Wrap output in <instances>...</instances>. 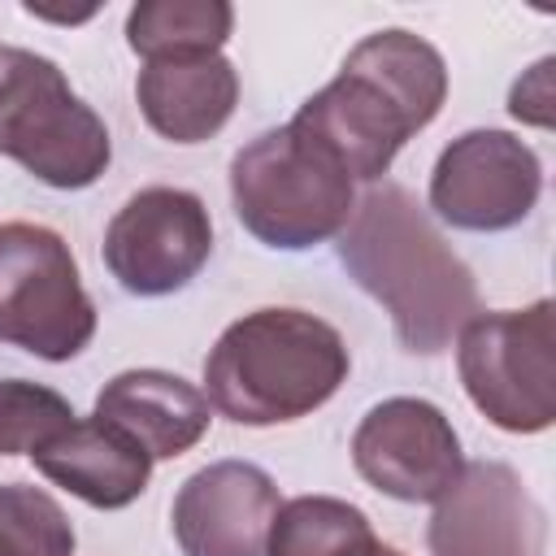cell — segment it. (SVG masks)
Here are the masks:
<instances>
[{"label":"cell","instance_id":"6da1fadb","mask_svg":"<svg viewBox=\"0 0 556 556\" xmlns=\"http://www.w3.org/2000/svg\"><path fill=\"white\" fill-rule=\"evenodd\" d=\"M339 265L369 291L413 356H434L478 313L469 265L439 235L417 195L400 182H374L339 230Z\"/></svg>","mask_w":556,"mask_h":556},{"label":"cell","instance_id":"7a4b0ae2","mask_svg":"<svg viewBox=\"0 0 556 556\" xmlns=\"http://www.w3.org/2000/svg\"><path fill=\"white\" fill-rule=\"evenodd\" d=\"M447 100V65L434 43L413 30L365 35L343 70L313 91L291 117L356 182H378L395 152L426 130Z\"/></svg>","mask_w":556,"mask_h":556},{"label":"cell","instance_id":"3957f363","mask_svg":"<svg viewBox=\"0 0 556 556\" xmlns=\"http://www.w3.org/2000/svg\"><path fill=\"white\" fill-rule=\"evenodd\" d=\"M343 334L304 308H256L204 356V395L235 426H278L321 408L348 378Z\"/></svg>","mask_w":556,"mask_h":556},{"label":"cell","instance_id":"277c9868","mask_svg":"<svg viewBox=\"0 0 556 556\" xmlns=\"http://www.w3.org/2000/svg\"><path fill=\"white\" fill-rule=\"evenodd\" d=\"M230 200L243 230L265 248L304 252L348 226L356 182L313 135L287 122L235 152Z\"/></svg>","mask_w":556,"mask_h":556},{"label":"cell","instance_id":"5b68a950","mask_svg":"<svg viewBox=\"0 0 556 556\" xmlns=\"http://www.w3.org/2000/svg\"><path fill=\"white\" fill-rule=\"evenodd\" d=\"M0 156L56 191L91 187L109 161L104 117L70 87L56 61L30 48H0Z\"/></svg>","mask_w":556,"mask_h":556},{"label":"cell","instance_id":"8992f818","mask_svg":"<svg viewBox=\"0 0 556 556\" xmlns=\"http://www.w3.org/2000/svg\"><path fill=\"white\" fill-rule=\"evenodd\" d=\"M552 339V300L473 313L460 326L456 369L465 395L491 426L508 434H539L556 421Z\"/></svg>","mask_w":556,"mask_h":556},{"label":"cell","instance_id":"52a82bcc","mask_svg":"<svg viewBox=\"0 0 556 556\" xmlns=\"http://www.w3.org/2000/svg\"><path fill=\"white\" fill-rule=\"evenodd\" d=\"M96 334V304L70 243L39 222H0V343L74 361Z\"/></svg>","mask_w":556,"mask_h":556},{"label":"cell","instance_id":"ba28073f","mask_svg":"<svg viewBox=\"0 0 556 556\" xmlns=\"http://www.w3.org/2000/svg\"><path fill=\"white\" fill-rule=\"evenodd\" d=\"M213 252V222L187 187L135 191L104 230V265L130 295L182 291Z\"/></svg>","mask_w":556,"mask_h":556},{"label":"cell","instance_id":"9c48e42d","mask_svg":"<svg viewBox=\"0 0 556 556\" xmlns=\"http://www.w3.org/2000/svg\"><path fill=\"white\" fill-rule=\"evenodd\" d=\"M543 191L539 152L508 130H465L452 139L430 174V208L473 235L521 226Z\"/></svg>","mask_w":556,"mask_h":556},{"label":"cell","instance_id":"30bf717a","mask_svg":"<svg viewBox=\"0 0 556 556\" xmlns=\"http://www.w3.org/2000/svg\"><path fill=\"white\" fill-rule=\"evenodd\" d=\"M352 465L374 491L400 504H434L456 486L465 456L439 404L391 395L361 417L352 434Z\"/></svg>","mask_w":556,"mask_h":556},{"label":"cell","instance_id":"8fae6325","mask_svg":"<svg viewBox=\"0 0 556 556\" xmlns=\"http://www.w3.org/2000/svg\"><path fill=\"white\" fill-rule=\"evenodd\" d=\"M430 556H547V517L521 473L504 460H473L434 500Z\"/></svg>","mask_w":556,"mask_h":556},{"label":"cell","instance_id":"7c38bea8","mask_svg":"<svg viewBox=\"0 0 556 556\" xmlns=\"http://www.w3.org/2000/svg\"><path fill=\"white\" fill-rule=\"evenodd\" d=\"M278 508V486L261 465L213 460L178 486L169 530L182 556H265Z\"/></svg>","mask_w":556,"mask_h":556},{"label":"cell","instance_id":"4fadbf2b","mask_svg":"<svg viewBox=\"0 0 556 556\" xmlns=\"http://www.w3.org/2000/svg\"><path fill=\"white\" fill-rule=\"evenodd\" d=\"M208 413V395L165 369H126L109 378L96 395V417L117 426L152 460H174L191 452L213 421Z\"/></svg>","mask_w":556,"mask_h":556},{"label":"cell","instance_id":"5bb4252c","mask_svg":"<svg viewBox=\"0 0 556 556\" xmlns=\"http://www.w3.org/2000/svg\"><path fill=\"white\" fill-rule=\"evenodd\" d=\"M30 460L48 482L65 486L70 495L104 513L135 504L152 478V456L96 413L74 417L56 439L30 452Z\"/></svg>","mask_w":556,"mask_h":556},{"label":"cell","instance_id":"9a60e30c","mask_svg":"<svg viewBox=\"0 0 556 556\" xmlns=\"http://www.w3.org/2000/svg\"><path fill=\"white\" fill-rule=\"evenodd\" d=\"M135 100L161 139L204 143L230 122L239 104V74L226 56L143 65L135 78Z\"/></svg>","mask_w":556,"mask_h":556},{"label":"cell","instance_id":"2e32d148","mask_svg":"<svg viewBox=\"0 0 556 556\" xmlns=\"http://www.w3.org/2000/svg\"><path fill=\"white\" fill-rule=\"evenodd\" d=\"M235 9L226 0H139L126 13V43L148 65L222 56Z\"/></svg>","mask_w":556,"mask_h":556},{"label":"cell","instance_id":"e0dca14e","mask_svg":"<svg viewBox=\"0 0 556 556\" xmlns=\"http://www.w3.org/2000/svg\"><path fill=\"white\" fill-rule=\"evenodd\" d=\"M369 517L334 495H295L274 513L265 556H378Z\"/></svg>","mask_w":556,"mask_h":556},{"label":"cell","instance_id":"ac0fdd59","mask_svg":"<svg viewBox=\"0 0 556 556\" xmlns=\"http://www.w3.org/2000/svg\"><path fill=\"white\" fill-rule=\"evenodd\" d=\"M0 556H74L65 508L26 482H0Z\"/></svg>","mask_w":556,"mask_h":556},{"label":"cell","instance_id":"d6986e66","mask_svg":"<svg viewBox=\"0 0 556 556\" xmlns=\"http://www.w3.org/2000/svg\"><path fill=\"white\" fill-rule=\"evenodd\" d=\"M74 421L61 391L26 378H0V456H30Z\"/></svg>","mask_w":556,"mask_h":556},{"label":"cell","instance_id":"ffe728a7","mask_svg":"<svg viewBox=\"0 0 556 556\" xmlns=\"http://www.w3.org/2000/svg\"><path fill=\"white\" fill-rule=\"evenodd\" d=\"M552 56H543L534 70H526L508 91V113L530 126H552Z\"/></svg>","mask_w":556,"mask_h":556},{"label":"cell","instance_id":"44dd1931","mask_svg":"<svg viewBox=\"0 0 556 556\" xmlns=\"http://www.w3.org/2000/svg\"><path fill=\"white\" fill-rule=\"evenodd\" d=\"M378 556H404V552H400V547H387V543H382V547H378Z\"/></svg>","mask_w":556,"mask_h":556}]
</instances>
